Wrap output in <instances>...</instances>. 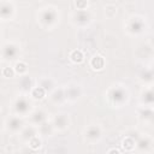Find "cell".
<instances>
[{"instance_id": "3957f363", "label": "cell", "mask_w": 154, "mask_h": 154, "mask_svg": "<svg viewBox=\"0 0 154 154\" xmlns=\"http://www.w3.org/2000/svg\"><path fill=\"white\" fill-rule=\"evenodd\" d=\"M29 108H30V103L28 102L26 99H24V97L17 99V101L14 103V109H16V112L18 114H25V113H28Z\"/></svg>"}, {"instance_id": "e0dca14e", "label": "cell", "mask_w": 154, "mask_h": 154, "mask_svg": "<svg viewBox=\"0 0 154 154\" xmlns=\"http://www.w3.org/2000/svg\"><path fill=\"white\" fill-rule=\"evenodd\" d=\"M16 71L19 72V73L25 72V71H26V65H25L24 63H22V61L17 63V65H16Z\"/></svg>"}, {"instance_id": "ba28073f", "label": "cell", "mask_w": 154, "mask_h": 154, "mask_svg": "<svg viewBox=\"0 0 154 154\" xmlns=\"http://www.w3.org/2000/svg\"><path fill=\"white\" fill-rule=\"evenodd\" d=\"M67 124H69V119L65 114H59L54 119V126L58 129H65L67 126Z\"/></svg>"}, {"instance_id": "9c48e42d", "label": "cell", "mask_w": 154, "mask_h": 154, "mask_svg": "<svg viewBox=\"0 0 154 154\" xmlns=\"http://www.w3.org/2000/svg\"><path fill=\"white\" fill-rule=\"evenodd\" d=\"M31 119H32V122L35 124H41L45 120V113L42 111H35L31 114Z\"/></svg>"}, {"instance_id": "7a4b0ae2", "label": "cell", "mask_w": 154, "mask_h": 154, "mask_svg": "<svg viewBox=\"0 0 154 154\" xmlns=\"http://www.w3.org/2000/svg\"><path fill=\"white\" fill-rule=\"evenodd\" d=\"M18 53V47L13 43H6L2 47V55L5 59H13Z\"/></svg>"}, {"instance_id": "2e32d148", "label": "cell", "mask_w": 154, "mask_h": 154, "mask_svg": "<svg viewBox=\"0 0 154 154\" xmlns=\"http://www.w3.org/2000/svg\"><path fill=\"white\" fill-rule=\"evenodd\" d=\"M144 102L146 103H148V105H152V102H153V93H152V90L149 89L147 93H144Z\"/></svg>"}, {"instance_id": "5b68a950", "label": "cell", "mask_w": 154, "mask_h": 154, "mask_svg": "<svg viewBox=\"0 0 154 154\" xmlns=\"http://www.w3.org/2000/svg\"><path fill=\"white\" fill-rule=\"evenodd\" d=\"M85 136L90 140H97L101 136V130L96 125H91L85 130Z\"/></svg>"}, {"instance_id": "8fae6325", "label": "cell", "mask_w": 154, "mask_h": 154, "mask_svg": "<svg viewBox=\"0 0 154 154\" xmlns=\"http://www.w3.org/2000/svg\"><path fill=\"white\" fill-rule=\"evenodd\" d=\"M45 94H46V90H45L42 87H36V88H34L32 91H31V95H32L35 99H42V97L45 96Z\"/></svg>"}, {"instance_id": "6da1fadb", "label": "cell", "mask_w": 154, "mask_h": 154, "mask_svg": "<svg viewBox=\"0 0 154 154\" xmlns=\"http://www.w3.org/2000/svg\"><path fill=\"white\" fill-rule=\"evenodd\" d=\"M40 18H41L40 20H41L43 24L51 26L52 24H54V23L57 22V13H55V11L48 8V10H45V11L41 12V17H40Z\"/></svg>"}, {"instance_id": "7c38bea8", "label": "cell", "mask_w": 154, "mask_h": 154, "mask_svg": "<svg viewBox=\"0 0 154 154\" xmlns=\"http://www.w3.org/2000/svg\"><path fill=\"white\" fill-rule=\"evenodd\" d=\"M91 66L94 69H97V70L102 69V66H103V59L101 57H94L93 60H91Z\"/></svg>"}, {"instance_id": "277c9868", "label": "cell", "mask_w": 154, "mask_h": 154, "mask_svg": "<svg viewBox=\"0 0 154 154\" xmlns=\"http://www.w3.org/2000/svg\"><path fill=\"white\" fill-rule=\"evenodd\" d=\"M7 129L10 130V131H13V132H16V131H18L20 128H22V125H23V122L18 118V117H12V118H10L8 120H7Z\"/></svg>"}, {"instance_id": "9a60e30c", "label": "cell", "mask_w": 154, "mask_h": 154, "mask_svg": "<svg viewBox=\"0 0 154 154\" xmlns=\"http://www.w3.org/2000/svg\"><path fill=\"white\" fill-rule=\"evenodd\" d=\"M29 146H30L32 149H37V148L41 146V141H40L36 136H34V137H31V138L29 140Z\"/></svg>"}, {"instance_id": "5bb4252c", "label": "cell", "mask_w": 154, "mask_h": 154, "mask_svg": "<svg viewBox=\"0 0 154 154\" xmlns=\"http://www.w3.org/2000/svg\"><path fill=\"white\" fill-rule=\"evenodd\" d=\"M123 143H124V144H123V146H124V148H126L128 150H131V149L135 147V144H136V143H135V141H134L131 137H126V138L124 140V142H123Z\"/></svg>"}, {"instance_id": "30bf717a", "label": "cell", "mask_w": 154, "mask_h": 154, "mask_svg": "<svg viewBox=\"0 0 154 154\" xmlns=\"http://www.w3.org/2000/svg\"><path fill=\"white\" fill-rule=\"evenodd\" d=\"M75 18H76V20H77V22L87 23V22L89 20V14H88L84 10H82V11H79V12H77V13L75 14Z\"/></svg>"}, {"instance_id": "8992f818", "label": "cell", "mask_w": 154, "mask_h": 154, "mask_svg": "<svg viewBox=\"0 0 154 154\" xmlns=\"http://www.w3.org/2000/svg\"><path fill=\"white\" fill-rule=\"evenodd\" d=\"M13 13V6L8 2H4L0 5V17L2 18H10Z\"/></svg>"}, {"instance_id": "4fadbf2b", "label": "cell", "mask_w": 154, "mask_h": 154, "mask_svg": "<svg viewBox=\"0 0 154 154\" xmlns=\"http://www.w3.org/2000/svg\"><path fill=\"white\" fill-rule=\"evenodd\" d=\"M71 60L75 61V63H81L83 60V53L81 51H73L71 53Z\"/></svg>"}, {"instance_id": "52a82bcc", "label": "cell", "mask_w": 154, "mask_h": 154, "mask_svg": "<svg viewBox=\"0 0 154 154\" xmlns=\"http://www.w3.org/2000/svg\"><path fill=\"white\" fill-rule=\"evenodd\" d=\"M109 97H111L114 102H122V101H124V100L126 99V93H124L123 89L117 88V89L113 90V93L109 95Z\"/></svg>"}]
</instances>
